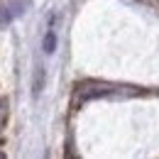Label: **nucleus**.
<instances>
[{
	"label": "nucleus",
	"mask_w": 159,
	"mask_h": 159,
	"mask_svg": "<svg viewBox=\"0 0 159 159\" xmlns=\"http://www.w3.org/2000/svg\"><path fill=\"white\" fill-rule=\"evenodd\" d=\"M42 88H44V66L37 64V66H34V79H32V96H34V98L42 93Z\"/></svg>",
	"instance_id": "3"
},
{
	"label": "nucleus",
	"mask_w": 159,
	"mask_h": 159,
	"mask_svg": "<svg viewBox=\"0 0 159 159\" xmlns=\"http://www.w3.org/2000/svg\"><path fill=\"white\" fill-rule=\"evenodd\" d=\"M42 49H44V54H54L57 52V32L54 30H47V34L42 39Z\"/></svg>",
	"instance_id": "4"
},
{
	"label": "nucleus",
	"mask_w": 159,
	"mask_h": 159,
	"mask_svg": "<svg viewBox=\"0 0 159 159\" xmlns=\"http://www.w3.org/2000/svg\"><path fill=\"white\" fill-rule=\"evenodd\" d=\"M113 93V88L110 86H91V88H86V86H79L76 88V98H74V105H79L83 100H91V98H100V96H110Z\"/></svg>",
	"instance_id": "2"
},
{
	"label": "nucleus",
	"mask_w": 159,
	"mask_h": 159,
	"mask_svg": "<svg viewBox=\"0 0 159 159\" xmlns=\"http://www.w3.org/2000/svg\"><path fill=\"white\" fill-rule=\"evenodd\" d=\"M27 0H7L0 5V27H7L12 20H17L20 15H25L27 10Z\"/></svg>",
	"instance_id": "1"
}]
</instances>
